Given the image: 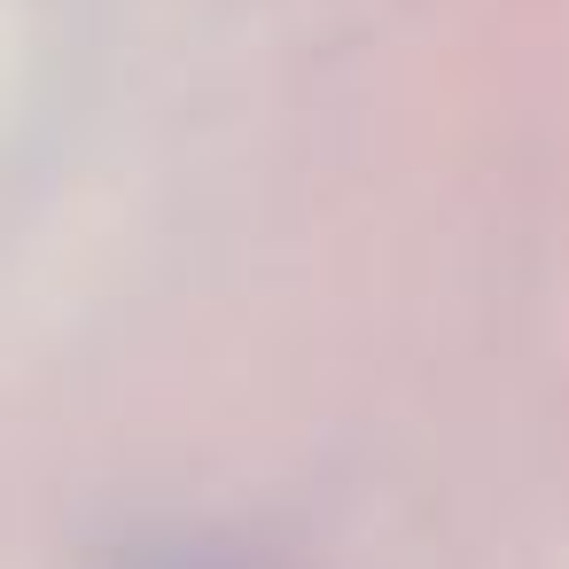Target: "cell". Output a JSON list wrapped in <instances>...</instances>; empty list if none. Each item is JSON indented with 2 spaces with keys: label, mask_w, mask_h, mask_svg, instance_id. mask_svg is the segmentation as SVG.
<instances>
[{
  "label": "cell",
  "mask_w": 569,
  "mask_h": 569,
  "mask_svg": "<svg viewBox=\"0 0 569 569\" xmlns=\"http://www.w3.org/2000/svg\"><path fill=\"white\" fill-rule=\"evenodd\" d=\"M102 569H281V561L227 538H126Z\"/></svg>",
  "instance_id": "6da1fadb"
}]
</instances>
